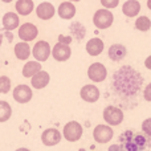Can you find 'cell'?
Masks as SVG:
<instances>
[{"label": "cell", "mask_w": 151, "mask_h": 151, "mask_svg": "<svg viewBox=\"0 0 151 151\" xmlns=\"http://www.w3.org/2000/svg\"><path fill=\"white\" fill-rule=\"evenodd\" d=\"M111 83L117 94L130 98L139 93L143 83V78L138 70L129 65H125L113 74Z\"/></svg>", "instance_id": "obj_1"}, {"label": "cell", "mask_w": 151, "mask_h": 151, "mask_svg": "<svg viewBox=\"0 0 151 151\" xmlns=\"http://www.w3.org/2000/svg\"><path fill=\"white\" fill-rule=\"evenodd\" d=\"M114 23V15L111 13V11L107 8H101L97 9L93 15V24L96 25V28L101 29H107L113 25Z\"/></svg>", "instance_id": "obj_2"}, {"label": "cell", "mask_w": 151, "mask_h": 151, "mask_svg": "<svg viewBox=\"0 0 151 151\" xmlns=\"http://www.w3.org/2000/svg\"><path fill=\"white\" fill-rule=\"evenodd\" d=\"M83 127L77 121H69L63 129V137L68 142H77L82 138Z\"/></svg>", "instance_id": "obj_3"}, {"label": "cell", "mask_w": 151, "mask_h": 151, "mask_svg": "<svg viewBox=\"0 0 151 151\" xmlns=\"http://www.w3.org/2000/svg\"><path fill=\"white\" fill-rule=\"evenodd\" d=\"M102 117H104V121L110 126H119L121 123L123 122V118H125V114L123 111L117 106H106L104 109V113H102Z\"/></svg>", "instance_id": "obj_4"}, {"label": "cell", "mask_w": 151, "mask_h": 151, "mask_svg": "<svg viewBox=\"0 0 151 151\" xmlns=\"http://www.w3.org/2000/svg\"><path fill=\"white\" fill-rule=\"evenodd\" d=\"M114 137V130H113V126L110 125H97L93 130V139L97 143L105 145L107 142H110Z\"/></svg>", "instance_id": "obj_5"}, {"label": "cell", "mask_w": 151, "mask_h": 151, "mask_svg": "<svg viewBox=\"0 0 151 151\" xmlns=\"http://www.w3.org/2000/svg\"><path fill=\"white\" fill-rule=\"evenodd\" d=\"M52 55V48H50L49 42L44 41V40H40L32 48V56L35 57V60L40 61V63H44Z\"/></svg>", "instance_id": "obj_6"}, {"label": "cell", "mask_w": 151, "mask_h": 151, "mask_svg": "<svg viewBox=\"0 0 151 151\" xmlns=\"http://www.w3.org/2000/svg\"><path fill=\"white\" fill-rule=\"evenodd\" d=\"M88 77L94 83L104 82L107 78V69L102 63H93L88 68Z\"/></svg>", "instance_id": "obj_7"}, {"label": "cell", "mask_w": 151, "mask_h": 151, "mask_svg": "<svg viewBox=\"0 0 151 151\" xmlns=\"http://www.w3.org/2000/svg\"><path fill=\"white\" fill-rule=\"evenodd\" d=\"M12 96L17 104H28L33 97V91H32L31 86L25 85V83H20L13 89Z\"/></svg>", "instance_id": "obj_8"}, {"label": "cell", "mask_w": 151, "mask_h": 151, "mask_svg": "<svg viewBox=\"0 0 151 151\" xmlns=\"http://www.w3.org/2000/svg\"><path fill=\"white\" fill-rule=\"evenodd\" d=\"M80 97L82 98V101L88 102V104H94L101 97V91L94 83H88L83 85L80 90Z\"/></svg>", "instance_id": "obj_9"}, {"label": "cell", "mask_w": 151, "mask_h": 151, "mask_svg": "<svg viewBox=\"0 0 151 151\" xmlns=\"http://www.w3.org/2000/svg\"><path fill=\"white\" fill-rule=\"evenodd\" d=\"M61 139H63V134L55 127L45 129L41 133V142L47 147L56 146V145H58L61 142Z\"/></svg>", "instance_id": "obj_10"}, {"label": "cell", "mask_w": 151, "mask_h": 151, "mask_svg": "<svg viewBox=\"0 0 151 151\" xmlns=\"http://www.w3.org/2000/svg\"><path fill=\"white\" fill-rule=\"evenodd\" d=\"M39 36V29L33 23H24L19 25V39L23 41H33Z\"/></svg>", "instance_id": "obj_11"}, {"label": "cell", "mask_w": 151, "mask_h": 151, "mask_svg": "<svg viewBox=\"0 0 151 151\" xmlns=\"http://www.w3.org/2000/svg\"><path fill=\"white\" fill-rule=\"evenodd\" d=\"M72 56V49L69 44H63L58 41L55 47L52 48V57L58 63H65Z\"/></svg>", "instance_id": "obj_12"}, {"label": "cell", "mask_w": 151, "mask_h": 151, "mask_svg": "<svg viewBox=\"0 0 151 151\" xmlns=\"http://www.w3.org/2000/svg\"><path fill=\"white\" fill-rule=\"evenodd\" d=\"M36 15L40 20H44V21L50 20L56 15V8L52 3L42 1L36 7Z\"/></svg>", "instance_id": "obj_13"}, {"label": "cell", "mask_w": 151, "mask_h": 151, "mask_svg": "<svg viewBox=\"0 0 151 151\" xmlns=\"http://www.w3.org/2000/svg\"><path fill=\"white\" fill-rule=\"evenodd\" d=\"M131 135V138H129V139H123V142H125V149H127V150H131V151H134V150H143L145 147H146V137L145 135H142V134H134L133 135V133L130 134Z\"/></svg>", "instance_id": "obj_14"}, {"label": "cell", "mask_w": 151, "mask_h": 151, "mask_svg": "<svg viewBox=\"0 0 151 151\" xmlns=\"http://www.w3.org/2000/svg\"><path fill=\"white\" fill-rule=\"evenodd\" d=\"M76 13H77V8H76L73 1H70V0L63 1L57 8V15L63 20H72L76 16Z\"/></svg>", "instance_id": "obj_15"}, {"label": "cell", "mask_w": 151, "mask_h": 151, "mask_svg": "<svg viewBox=\"0 0 151 151\" xmlns=\"http://www.w3.org/2000/svg\"><path fill=\"white\" fill-rule=\"evenodd\" d=\"M105 49V44H104V40L99 39V37H93L90 39L85 45V50L89 56L91 57H97L99 56Z\"/></svg>", "instance_id": "obj_16"}, {"label": "cell", "mask_w": 151, "mask_h": 151, "mask_svg": "<svg viewBox=\"0 0 151 151\" xmlns=\"http://www.w3.org/2000/svg\"><path fill=\"white\" fill-rule=\"evenodd\" d=\"M142 5L139 0H127L122 5V13L126 17H137L141 13Z\"/></svg>", "instance_id": "obj_17"}, {"label": "cell", "mask_w": 151, "mask_h": 151, "mask_svg": "<svg viewBox=\"0 0 151 151\" xmlns=\"http://www.w3.org/2000/svg\"><path fill=\"white\" fill-rule=\"evenodd\" d=\"M49 81H50L49 73L41 69L40 72H37L36 74L31 77V85H32V88L39 89L40 90V89L47 88V85L49 83Z\"/></svg>", "instance_id": "obj_18"}, {"label": "cell", "mask_w": 151, "mask_h": 151, "mask_svg": "<svg viewBox=\"0 0 151 151\" xmlns=\"http://www.w3.org/2000/svg\"><path fill=\"white\" fill-rule=\"evenodd\" d=\"M126 55H127V49H126V47L122 44H113L111 47L109 48V50H107L109 58L111 61H114V63L122 61L123 58L126 57Z\"/></svg>", "instance_id": "obj_19"}, {"label": "cell", "mask_w": 151, "mask_h": 151, "mask_svg": "<svg viewBox=\"0 0 151 151\" xmlns=\"http://www.w3.org/2000/svg\"><path fill=\"white\" fill-rule=\"evenodd\" d=\"M3 27H4L5 31H13V29H17L20 25V17H19L17 13L15 12H7L1 19Z\"/></svg>", "instance_id": "obj_20"}, {"label": "cell", "mask_w": 151, "mask_h": 151, "mask_svg": "<svg viewBox=\"0 0 151 151\" xmlns=\"http://www.w3.org/2000/svg\"><path fill=\"white\" fill-rule=\"evenodd\" d=\"M13 52H15V56H16L17 60L27 61L29 58V56H31V45L28 44V41H23V40H20V41L15 45Z\"/></svg>", "instance_id": "obj_21"}, {"label": "cell", "mask_w": 151, "mask_h": 151, "mask_svg": "<svg viewBox=\"0 0 151 151\" xmlns=\"http://www.w3.org/2000/svg\"><path fill=\"white\" fill-rule=\"evenodd\" d=\"M16 12L20 16H28L33 12L35 9V3L33 0H17L15 3Z\"/></svg>", "instance_id": "obj_22"}, {"label": "cell", "mask_w": 151, "mask_h": 151, "mask_svg": "<svg viewBox=\"0 0 151 151\" xmlns=\"http://www.w3.org/2000/svg\"><path fill=\"white\" fill-rule=\"evenodd\" d=\"M40 70H41V63L37 61V60H35V61H27L25 65L23 66L21 73H23V77L31 78L32 76H35L37 72H40Z\"/></svg>", "instance_id": "obj_23"}, {"label": "cell", "mask_w": 151, "mask_h": 151, "mask_svg": "<svg viewBox=\"0 0 151 151\" xmlns=\"http://www.w3.org/2000/svg\"><path fill=\"white\" fill-rule=\"evenodd\" d=\"M134 25H135V29H138L139 32H147L151 29V19L145 15L137 16V20Z\"/></svg>", "instance_id": "obj_24"}, {"label": "cell", "mask_w": 151, "mask_h": 151, "mask_svg": "<svg viewBox=\"0 0 151 151\" xmlns=\"http://www.w3.org/2000/svg\"><path fill=\"white\" fill-rule=\"evenodd\" d=\"M12 117V107L7 101H0V123L7 122Z\"/></svg>", "instance_id": "obj_25"}, {"label": "cell", "mask_w": 151, "mask_h": 151, "mask_svg": "<svg viewBox=\"0 0 151 151\" xmlns=\"http://www.w3.org/2000/svg\"><path fill=\"white\" fill-rule=\"evenodd\" d=\"M70 32H72V35H74V39L76 40L81 41V40L85 37L86 29H85V27H83L81 23H78V21H74V23L70 25Z\"/></svg>", "instance_id": "obj_26"}, {"label": "cell", "mask_w": 151, "mask_h": 151, "mask_svg": "<svg viewBox=\"0 0 151 151\" xmlns=\"http://www.w3.org/2000/svg\"><path fill=\"white\" fill-rule=\"evenodd\" d=\"M12 82H11V78L7 76H0V94H7L9 93Z\"/></svg>", "instance_id": "obj_27"}, {"label": "cell", "mask_w": 151, "mask_h": 151, "mask_svg": "<svg viewBox=\"0 0 151 151\" xmlns=\"http://www.w3.org/2000/svg\"><path fill=\"white\" fill-rule=\"evenodd\" d=\"M101 4L104 8L107 9H114L119 5V0H101Z\"/></svg>", "instance_id": "obj_28"}, {"label": "cell", "mask_w": 151, "mask_h": 151, "mask_svg": "<svg viewBox=\"0 0 151 151\" xmlns=\"http://www.w3.org/2000/svg\"><path fill=\"white\" fill-rule=\"evenodd\" d=\"M142 131H143L146 135L151 137V117L146 118V119L142 122Z\"/></svg>", "instance_id": "obj_29"}, {"label": "cell", "mask_w": 151, "mask_h": 151, "mask_svg": "<svg viewBox=\"0 0 151 151\" xmlns=\"http://www.w3.org/2000/svg\"><path fill=\"white\" fill-rule=\"evenodd\" d=\"M143 98L147 102H151V82H149L143 89Z\"/></svg>", "instance_id": "obj_30"}, {"label": "cell", "mask_w": 151, "mask_h": 151, "mask_svg": "<svg viewBox=\"0 0 151 151\" xmlns=\"http://www.w3.org/2000/svg\"><path fill=\"white\" fill-rule=\"evenodd\" d=\"M58 41L60 42H63V44H70L72 41H73V37L72 36H66V35H60L58 36Z\"/></svg>", "instance_id": "obj_31"}, {"label": "cell", "mask_w": 151, "mask_h": 151, "mask_svg": "<svg viewBox=\"0 0 151 151\" xmlns=\"http://www.w3.org/2000/svg\"><path fill=\"white\" fill-rule=\"evenodd\" d=\"M145 66H146L149 70H151V55L146 58V60H145Z\"/></svg>", "instance_id": "obj_32"}, {"label": "cell", "mask_w": 151, "mask_h": 151, "mask_svg": "<svg viewBox=\"0 0 151 151\" xmlns=\"http://www.w3.org/2000/svg\"><path fill=\"white\" fill-rule=\"evenodd\" d=\"M147 8L151 11V0H147Z\"/></svg>", "instance_id": "obj_33"}, {"label": "cell", "mask_w": 151, "mask_h": 151, "mask_svg": "<svg viewBox=\"0 0 151 151\" xmlns=\"http://www.w3.org/2000/svg\"><path fill=\"white\" fill-rule=\"evenodd\" d=\"M1 44H3V35L0 33V47H1Z\"/></svg>", "instance_id": "obj_34"}, {"label": "cell", "mask_w": 151, "mask_h": 151, "mask_svg": "<svg viewBox=\"0 0 151 151\" xmlns=\"http://www.w3.org/2000/svg\"><path fill=\"white\" fill-rule=\"evenodd\" d=\"M3 3H11V1H13V0H1Z\"/></svg>", "instance_id": "obj_35"}, {"label": "cell", "mask_w": 151, "mask_h": 151, "mask_svg": "<svg viewBox=\"0 0 151 151\" xmlns=\"http://www.w3.org/2000/svg\"><path fill=\"white\" fill-rule=\"evenodd\" d=\"M110 149H121V146H111Z\"/></svg>", "instance_id": "obj_36"}, {"label": "cell", "mask_w": 151, "mask_h": 151, "mask_svg": "<svg viewBox=\"0 0 151 151\" xmlns=\"http://www.w3.org/2000/svg\"><path fill=\"white\" fill-rule=\"evenodd\" d=\"M70 1H73V3H77V1H80V0H70Z\"/></svg>", "instance_id": "obj_37"}]
</instances>
